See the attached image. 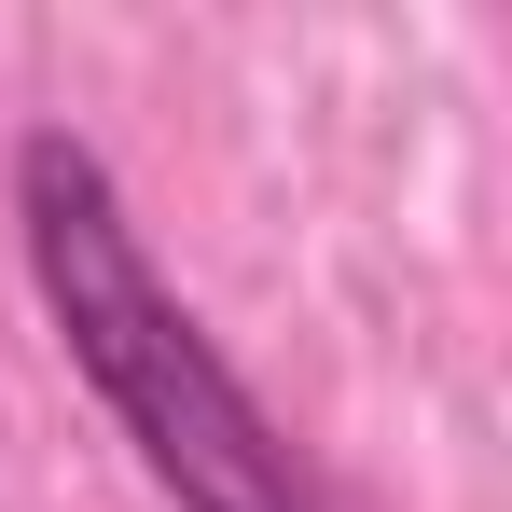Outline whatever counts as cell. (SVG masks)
<instances>
[{
    "label": "cell",
    "instance_id": "1",
    "mask_svg": "<svg viewBox=\"0 0 512 512\" xmlns=\"http://www.w3.org/2000/svg\"><path fill=\"white\" fill-rule=\"evenodd\" d=\"M14 263H28L56 360L84 374V402L111 416V443L139 457V485L167 512H333L305 443L263 416V388L222 360V333L180 305V277L153 263V236L84 125L14 139Z\"/></svg>",
    "mask_w": 512,
    "mask_h": 512
}]
</instances>
